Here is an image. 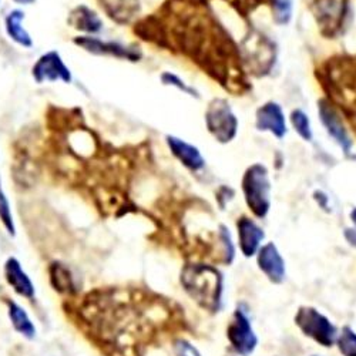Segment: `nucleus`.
I'll return each instance as SVG.
<instances>
[{"instance_id": "nucleus-1", "label": "nucleus", "mask_w": 356, "mask_h": 356, "mask_svg": "<svg viewBox=\"0 0 356 356\" xmlns=\"http://www.w3.org/2000/svg\"><path fill=\"white\" fill-rule=\"evenodd\" d=\"M181 284L191 298L209 311H218L222 301L221 274L209 265H187Z\"/></svg>"}, {"instance_id": "nucleus-2", "label": "nucleus", "mask_w": 356, "mask_h": 356, "mask_svg": "<svg viewBox=\"0 0 356 356\" xmlns=\"http://www.w3.org/2000/svg\"><path fill=\"white\" fill-rule=\"evenodd\" d=\"M243 193L248 209L258 218H265L271 209V181L265 165L252 164L243 177Z\"/></svg>"}, {"instance_id": "nucleus-3", "label": "nucleus", "mask_w": 356, "mask_h": 356, "mask_svg": "<svg viewBox=\"0 0 356 356\" xmlns=\"http://www.w3.org/2000/svg\"><path fill=\"white\" fill-rule=\"evenodd\" d=\"M295 323L305 337L325 348L334 346L337 343V326L312 307H301L295 315Z\"/></svg>"}, {"instance_id": "nucleus-4", "label": "nucleus", "mask_w": 356, "mask_h": 356, "mask_svg": "<svg viewBox=\"0 0 356 356\" xmlns=\"http://www.w3.org/2000/svg\"><path fill=\"white\" fill-rule=\"evenodd\" d=\"M205 124L220 143H229L238 131V120L225 100L216 99L205 113Z\"/></svg>"}, {"instance_id": "nucleus-5", "label": "nucleus", "mask_w": 356, "mask_h": 356, "mask_svg": "<svg viewBox=\"0 0 356 356\" xmlns=\"http://www.w3.org/2000/svg\"><path fill=\"white\" fill-rule=\"evenodd\" d=\"M227 338L232 346V349L243 356L251 355L257 345L258 338L252 330L251 321L245 311L236 309L232 315V321L228 325Z\"/></svg>"}, {"instance_id": "nucleus-6", "label": "nucleus", "mask_w": 356, "mask_h": 356, "mask_svg": "<svg viewBox=\"0 0 356 356\" xmlns=\"http://www.w3.org/2000/svg\"><path fill=\"white\" fill-rule=\"evenodd\" d=\"M32 76L36 80V83H56V81H63V83H72V72L65 65L62 56L57 51L51 50L39 57V60L35 63L32 69Z\"/></svg>"}, {"instance_id": "nucleus-7", "label": "nucleus", "mask_w": 356, "mask_h": 356, "mask_svg": "<svg viewBox=\"0 0 356 356\" xmlns=\"http://www.w3.org/2000/svg\"><path fill=\"white\" fill-rule=\"evenodd\" d=\"M74 44L96 56H113L117 58H126V60L130 62H138L141 58V53L136 49L127 47L117 42H104L99 38L79 36L74 39Z\"/></svg>"}, {"instance_id": "nucleus-8", "label": "nucleus", "mask_w": 356, "mask_h": 356, "mask_svg": "<svg viewBox=\"0 0 356 356\" xmlns=\"http://www.w3.org/2000/svg\"><path fill=\"white\" fill-rule=\"evenodd\" d=\"M318 113H319L321 122H322L325 130L328 131V134L342 148L343 153L348 154L353 145V141H352L346 127L343 126L342 118L338 114V111L328 102L321 100L319 106H318Z\"/></svg>"}, {"instance_id": "nucleus-9", "label": "nucleus", "mask_w": 356, "mask_h": 356, "mask_svg": "<svg viewBox=\"0 0 356 356\" xmlns=\"http://www.w3.org/2000/svg\"><path fill=\"white\" fill-rule=\"evenodd\" d=\"M255 126L259 131H268L277 138H284L288 129L282 107L275 102H268L257 110Z\"/></svg>"}, {"instance_id": "nucleus-10", "label": "nucleus", "mask_w": 356, "mask_h": 356, "mask_svg": "<svg viewBox=\"0 0 356 356\" xmlns=\"http://www.w3.org/2000/svg\"><path fill=\"white\" fill-rule=\"evenodd\" d=\"M257 254H258L257 257L258 266L259 270L265 274V277L274 284L284 282L286 275L285 261L280 254L277 245L274 243L265 244L258 250Z\"/></svg>"}, {"instance_id": "nucleus-11", "label": "nucleus", "mask_w": 356, "mask_h": 356, "mask_svg": "<svg viewBox=\"0 0 356 356\" xmlns=\"http://www.w3.org/2000/svg\"><path fill=\"white\" fill-rule=\"evenodd\" d=\"M165 141L172 156L188 170L200 171L205 167V160L195 145L174 136H167Z\"/></svg>"}, {"instance_id": "nucleus-12", "label": "nucleus", "mask_w": 356, "mask_h": 356, "mask_svg": "<svg viewBox=\"0 0 356 356\" xmlns=\"http://www.w3.org/2000/svg\"><path fill=\"white\" fill-rule=\"evenodd\" d=\"M5 278L17 295L27 300L35 298V284L22 268V264L19 262V259H16L15 257L8 258L5 264Z\"/></svg>"}, {"instance_id": "nucleus-13", "label": "nucleus", "mask_w": 356, "mask_h": 356, "mask_svg": "<svg viewBox=\"0 0 356 356\" xmlns=\"http://www.w3.org/2000/svg\"><path fill=\"white\" fill-rule=\"evenodd\" d=\"M236 228H238V241L241 252L245 257H252L258 252L261 248V243L265 238L264 229L251 218L241 217L236 222Z\"/></svg>"}, {"instance_id": "nucleus-14", "label": "nucleus", "mask_w": 356, "mask_h": 356, "mask_svg": "<svg viewBox=\"0 0 356 356\" xmlns=\"http://www.w3.org/2000/svg\"><path fill=\"white\" fill-rule=\"evenodd\" d=\"M67 23L73 29H76V31L86 33V36L96 35V33L102 32V29H103V22L99 17V15L84 5L76 6L70 12V15L67 17Z\"/></svg>"}, {"instance_id": "nucleus-15", "label": "nucleus", "mask_w": 356, "mask_h": 356, "mask_svg": "<svg viewBox=\"0 0 356 356\" xmlns=\"http://www.w3.org/2000/svg\"><path fill=\"white\" fill-rule=\"evenodd\" d=\"M6 304H8L9 319L13 325L15 331L27 339H33L36 337V326L32 322L31 316H29V314L26 312V309L20 307L17 302L10 300Z\"/></svg>"}, {"instance_id": "nucleus-16", "label": "nucleus", "mask_w": 356, "mask_h": 356, "mask_svg": "<svg viewBox=\"0 0 356 356\" xmlns=\"http://www.w3.org/2000/svg\"><path fill=\"white\" fill-rule=\"evenodd\" d=\"M24 20V13L22 10H12L6 19H5V29L8 36L19 46L22 47H32L33 40L32 36L29 35V32L22 26Z\"/></svg>"}, {"instance_id": "nucleus-17", "label": "nucleus", "mask_w": 356, "mask_h": 356, "mask_svg": "<svg viewBox=\"0 0 356 356\" xmlns=\"http://www.w3.org/2000/svg\"><path fill=\"white\" fill-rule=\"evenodd\" d=\"M50 281L51 285L54 286L56 291L58 292H72L74 285H73V277L69 271L67 266H65L60 262H53L50 265Z\"/></svg>"}, {"instance_id": "nucleus-18", "label": "nucleus", "mask_w": 356, "mask_h": 356, "mask_svg": "<svg viewBox=\"0 0 356 356\" xmlns=\"http://www.w3.org/2000/svg\"><path fill=\"white\" fill-rule=\"evenodd\" d=\"M291 123H292V127L295 129V131L298 133L300 137H302L305 141H311L314 138L311 122H309L308 115L302 110L296 108L292 111Z\"/></svg>"}, {"instance_id": "nucleus-19", "label": "nucleus", "mask_w": 356, "mask_h": 356, "mask_svg": "<svg viewBox=\"0 0 356 356\" xmlns=\"http://www.w3.org/2000/svg\"><path fill=\"white\" fill-rule=\"evenodd\" d=\"M0 221H2L3 227L10 235H16V225H15L12 209H10L9 200L3 191L2 180H0Z\"/></svg>"}, {"instance_id": "nucleus-20", "label": "nucleus", "mask_w": 356, "mask_h": 356, "mask_svg": "<svg viewBox=\"0 0 356 356\" xmlns=\"http://www.w3.org/2000/svg\"><path fill=\"white\" fill-rule=\"evenodd\" d=\"M337 345L343 356H356V332L349 326H345L341 334H338Z\"/></svg>"}, {"instance_id": "nucleus-21", "label": "nucleus", "mask_w": 356, "mask_h": 356, "mask_svg": "<svg viewBox=\"0 0 356 356\" xmlns=\"http://www.w3.org/2000/svg\"><path fill=\"white\" fill-rule=\"evenodd\" d=\"M161 81L165 84V86H172L175 88H178V90L191 96V97H195V99H200V93L195 90L194 87L188 86L183 79L178 77L177 74L174 73H170V72H165L161 74Z\"/></svg>"}, {"instance_id": "nucleus-22", "label": "nucleus", "mask_w": 356, "mask_h": 356, "mask_svg": "<svg viewBox=\"0 0 356 356\" xmlns=\"http://www.w3.org/2000/svg\"><path fill=\"white\" fill-rule=\"evenodd\" d=\"M274 15L280 24L289 23L292 17V0H274Z\"/></svg>"}, {"instance_id": "nucleus-23", "label": "nucleus", "mask_w": 356, "mask_h": 356, "mask_svg": "<svg viewBox=\"0 0 356 356\" xmlns=\"http://www.w3.org/2000/svg\"><path fill=\"white\" fill-rule=\"evenodd\" d=\"M174 352L175 356H201L198 349L184 339H178L174 342Z\"/></svg>"}, {"instance_id": "nucleus-24", "label": "nucleus", "mask_w": 356, "mask_h": 356, "mask_svg": "<svg viewBox=\"0 0 356 356\" xmlns=\"http://www.w3.org/2000/svg\"><path fill=\"white\" fill-rule=\"evenodd\" d=\"M345 238L352 247H356V228H346L345 229Z\"/></svg>"}, {"instance_id": "nucleus-25", "label": "nucleus", "mask_w": 356, "mask_h": 356, "mask_svg": "<svg viewBox=\"0 0 356 356\" xmlns=\"http://www.w3.org/2000/svg\"><path fill=\"white\" fill-rule=\"evenodd\" d=\"M13 2H16L17 5H32L36 0H13Z\"/></svg>"}, {"instance_id": "nucleus-26", "label": "nucleus", "mask_w": 356, "mask_h": 356, "mask_svg": "<svg viewBox=\"0 0 356 356\" xmlns=\"http://www.w3.org/2000/svg\"><path fill=\"white\" fill-rule=\"evenodd\" d=\"M350 220H352V222L356 225V209L352 210V213H350Z\"/></svg>"}, {"instance_id": "nucleus-27", "label": "nucleus", "mask_w": 356, "mask_h": 356, "mask_svg": "<svg viewBox=\"0 0 356 356\" xmlns=\"http://www.w3.org/2000/svg\"><path fill=\"white\" fill-rule=\"evenodd\" d=\"M314 356H316V355H314Z\"/></svg>"}]
</instances>
